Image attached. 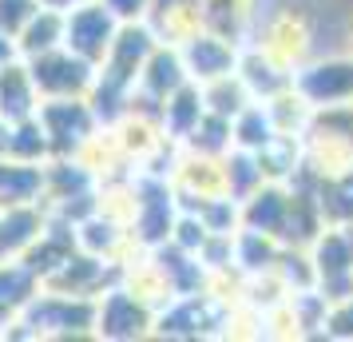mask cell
<instances>
[{
	"label": "cell",
	"mask_w": 353,
	"mask_h": 342,
	"mask_svg": "<svg viewBox=\"0 0 353 342\" xmlns=\"http://www.w3.org/2000/svg\"><path fill=\"white\" fill-rule=\"evenodd\" d=\"M64 36L83 60L103 56V48H112V40H108V36H112V17H108V8L88 4V8H80V12H72L68 24H64Z\"/></svg>",
	"instance_id": "obj_1"
},
{
	"label": "cell",
	"mask_w": 353,
	"mask_h": 342,
	"mask_svg": "<svg viewBox=\"0 0 353 342\" xmlns=\"http://www.w3.org/2000/svg\"><path fill=\"white\" fill-rule=\"evenodd\" d=\"M32 84L44 88L52 96H72L88 84V60L83 56H56V52H40V60L32 68Z\"/></svg>",
	"instance_id": "obj_2"
},
{
	"label": "cell",
	"mask_w": 353,
	"mask_h": 342,
	"mask_svg": "<svg viewBox=\"0 0 353 342\" xmlns=\"http://www.w3.org/2000/svg\"><path fill=\"white\" fill-rule=\"evenodd\" d=\"M32 76L24 68H0V112L4 120H32Z\"/></svg>",
	"instance_id": "obj_3"
},
{
	"label": "cell",
	"mask_w": 353,
	"mask_h": 342,
	"mask_svg": "<svg viewBox=\"0 0 353 342\" xmlns=\"http://www.w3.org/2000/svg\"><path fill=\"white\" fill-rule=\"evenodd\" d=\"M24 52L36 56V52H52L56 48V40H64V20L56 17V12H32V17L24 20Z\"/></svg>",
	"instance_id": "obj_4"
},
{
	"label": "cell",
	"mask_w": 353,
	"mask_h": 342,
	"mask_svg": "<svg viewBox=\"0 0 353 342\" xmlns=\"http://www.w3.org/2000/svg\"><path fill=\"white\" fill-rule=\"evenodd\" d=\"M139 326H143V319H139V307H135L131 294H112L108 307L99 310V330L103 334H135Z\"/></svg>",
	"instance_id": "obj_5"
},
{
	"label": "cell",
	"mask_w": 353,
	"mask_h": 342,
	"mask_svg": "<svg viewBox=\"0 0 353 342\" xmlns=\"http://www.w3.org/2000/svg\"><path fill=\"white\" fill-rule=\"evenodd\" d=\"M32 223H36V215L24 211V207H12V211L4 215V219H0V255H4V247L17 251V247L32 243L36 231H24V227H32Z\"/></svg>",
	"instance_id": "obj_6"
},
{
	"label": "cell",
	"mask_w": 353,
	"mask_h": 342,
	"mask_svg": "<svg viewBox=\"0 0 353 342\" xmlns=\"http://www.w3.org/2000/svg\"><path fill=\"white\" fill-rule=\"evenodd\" d=\"M8 60H12V44H8V36L0 32V68L8 64Z\"/></svg>",
	"instance_id": "obj_7"
}]
</instances>
